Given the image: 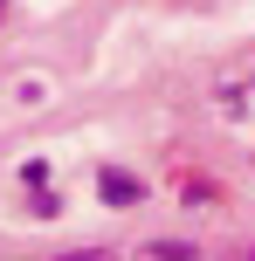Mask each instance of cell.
<instances>
[{
	"mask_svg": "<svg viewBox=\"0 0 255 261\" xmlns=\"http://www.w3.org/2000/svg\"><path fill=\"white\" fill-rule=\"evenodd\" d=\"M97 199H110V206H138V199H145V186H138L124 165H104V172H97Z\"/></svg>",
	"mask_w": 255,
	"mask_h": 261,
	"instance_id": "obj_1",
	"label": "cell"
}]
</instances>
